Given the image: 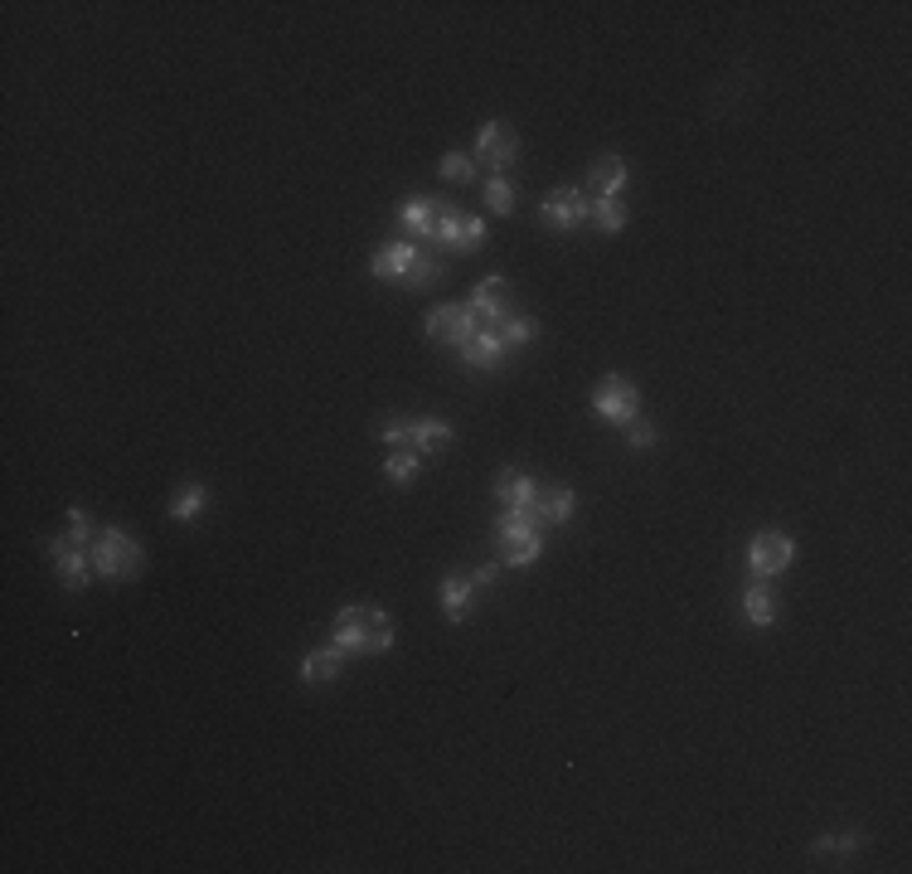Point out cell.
I'll list each match as a JSON object with an SVG mask.
<instances>
[{
    "instance_id": "1",
    "label": "cell",
    "mask_w": 912,
    "mask_h": 874,
    "mask_svg": "<svg viewBox=\"0 0 912 874\" xmlns=\"http://www.w3.org/2000/svg\"><path fill=\"white\" fill-rule=\"evenodd\" d=\"M335 646H345L350 656H374V651H388L394 646V618L374 602H355V608H340L335 612Z\"/></svg>"
},
{
    "instance_id": "2",
    "label": "cell",
    "mask_w": 912,
    "mask_h": 874,
    "mask_svg": "<svg viewBox=\"0 0 912 874\" xmlns=\"http://www.w3.org/2000/svg\"><path fill=\"white\" fill-rule=\"evenodd\" d=\"M88 554H93V574H103L107 583H132V578L146 574V549H141L136 539L122 530V525H107V530H97Z\"/></svg>"
},
{
    "instance_id": "3",
    "label": "cell",
    "mask_w": 912,
    "mask_h": 874,
    "mask_svg": "<svg viewBox=\"0 0 912 874\" xmlns=\"http://www.w3.org/2000/svg\"><path fill=\"white\" fill-rule=\"evenodd\" d=\"M495 544H501L505 568H529L544 554V525L535 520V511H501L495 520Z\"/></svg>"
},
{
    "instance_id": "4",
    "label": "cell",
    "mask_w": 912,
    "mask_h": 874,
    "mask_svg": "<svg viewBox=\"0 0 912 874\" xmlns=\"http://www.w3.org/2000/svg\"><path fill=\"white\" fill-rule=\"evenodd\" d=\"M592 414L607 418V423L626 428L640 418V388L626 380V374H607V380H597L592 388Z\"/></svg>"
},
{
    "instance_id": "5",
    "label": "cell",
    "mask_w": 912,
    "mask_h": 874,
    "mask_svg": "<svg viewBox=\"0 0 912 874\" xmlns=\"http://www.w3.org/2000/svg\"><path fill=\"white\" fill-rule=\"evenodd\" d=\"M791 554H796L791 535H781V530L753 535V544H747V578H767V583H772L777 574H787V568H791Z\"/></svg>"
},
{
    "instance_id": "6",
    "label": "cell",
    "mask_w": 912,
    "mask_h": 874,
    "mask_svg": "<svg viewBox=\"0 0 912 874\" xmlns=\"http://www.w3.org/2000/svg\"><path fill=\"white\" fill-rule=\"evenodd\" d=\"M539 214H544V224H549L553 234H573V229H583V224H588L592 200H588V194H583L578 185H559V190L544 194Z\"/></svg>"
},
{
    "instance_id": "7",
    "label": "cell",
    "mask_w": 912,
    "mask_h": 874,
    "mask_svg": "<svg viewBox=\"0 0 912 874\" xmlns=\"http://www.w3.org/2000/svg\"><path fill=\"white\" fill-rule=\"evenodd\" d=\"M422 331H428L432 345H452V350H456L466 336H476V331H481V321H476V311L466 307V301H461V307H456V301H447V307H432L428 311V326H422Z\"/></svg>"
},
{
    "instance_id": "8",
    "label": "cell",
    "mask_w": 912,
    "mask_h": 874,
    "mask_svg": "<svg viewBox=\"0 0 912 874\" xmlns=\"http://www.w3.org/2000/svg\"><path fill=\"white\" fill-rule=\"evenodd\" d=\"M476 166H495V176H501L505 166H515V156H519V136H515V127L509 122H485L481 132H476Z\"/></svg>"
},
{
    "instance_id": "9",
    "label": "cell",
    "mask_w": 912,
    "mask_h": 874,
    "mask_svg": "<svg viewBox=\"0 0 912 874\" xmlns=\"http://www.w3.org/2000/svg\"><path fill=\"white\" fill-rule=\"evenodd\" d=\"M49 559H53V574H59V583L69 592L88 588V578H93V554H88V549H79L69 535H53L49 539Z\"/></svg>"
},
{
    "instance_id": "10",
    "label": "cell",
    "mask_w": 912,
    "mask_h": 874,
    "mask_svg": "<svg viewBox=\"0 0 912 874\" xmlns=\"http://www.w3.org/2000/svg\"><path fill=\"white\" fill-rule=\"evenodd\" d=\"M466 307L476 311V321H491V326H501L509 311H515V297H509V283H505V277L491 273V277H481V283L471 287Z\"/></svg>"
},
{
    "instance_id": "11",
    "label": "cell",
    "mask_w": 912,
    "mask_h": 874,
    "mask_svg": "<svg viewBox=\"0 0 912 874\" xmlns=\"http://www.w3.org/2000/svg\"><path fill=\"white\" fill-rule=\"evenodd\" d=\"M505 345L501 336H495L491 326H481L476 336H466L461 345H456V360H461V370H471V374H491V370H501L505 364Z\"/></svg>"
},
{
    "instance_id": "12",
    "label": "cell",
    "mask_w": 912,
    "mask_h": 874,
    "mask_svg": "<svg viewBox=\"0 0 912 874\" xmlns=\"http://www.w3.org/2000/svg\"><path fill=\"white\" fill-rule=\"evenodd\" d=\"M418 253H422V243H412V239H404V234H398V239H388L374 258H369V273H374L379 283H404L408 267L418 263Z\"/></svg>"
},
{
    "instance_id": "13",
    "label": "cell",
    "mask_w": 912,
    "mask_h": 874,
    "mask_svg": "<svg viewBox=\"0 0 912 874\" xmlns=\"http://www.w3.org/2000/svg\"><path fill=\"white\" fill-rule=\"evenodd\" d=\"M622 190H626V160L616 156V151H602V156H592L583 194H588V200H622Z\"/></svg>"
},
{
    "instance_id": "14",
    "label": "cell",
    "mask_w": 912,
    "mask_h": 874,
    "mask_svg": "<svg viewBox=\"0 0 912 874\" xmlns=\"http://www.w3.org/2000/svg\"><path fill=\"white\" fill-rule=\"evenodd\" d=\"M437 204H442V194H408V200L398 204V229H404V239H412V243H432Z\"/></svg>"
},
{
    "instance_id": "15",
    "label": "cell",
    "mask_w": 912,
    "mask_h": 874,
    "mask_svg": "<svg viewBox=\"0 0 912 874\" xmlns=\"http://www.w3.org/2000/svg\"><path fill=\"white\" fill-rule=\"evenodd\" d=\"M535 495H539V481L529 477V471H519V467L495 471V501H501L505 511H535Z\"/></svg>"
},
{
    "instance_id": "16",
    "label": "cell",
    "mask_w": 912,
    "mask_h": 874,
    "mask_svg": "<svg viewBox=\"0 0 912 874\" xmlns=\"http://www.w3.org/2000/svg\"><path fill=\"white\" fill-rule=\"evenodd\" d=\"M345 661H350V651L345 646H316V651L301 656V685H325V680H340L345 675Z\"/></svg>"
},
{
    "instance_id": "17",
    "label": "cell",
    "mask_w": 912,
    "mask_h": 874,
    "mask_svg": "<svg viewBox=\"0 0 912 874\" xmlns=\"http://www.w3.org/2000/svg\"><path fill=\"white\" fill-rule=\"evenodd\" d=\"M573 511H578V491H568V486H539L535 495V520L553 530V525H568Z\"/></svg>"
},
{
    "instance_id": "18",
    "label": "cell",
    "mask_w": 912,
    "mask_h": 874,
    "mask_svg": "<svg viewBox=\"0 0 912 874\" xmlns=\"http://www.w3.org/2000/svg\"><path fill=\"white\" fill-rule=\"evenodd\" d=\"M437 283H447V258H442V248L422 243L418 263L408 267V277L398 287H404V291H428V287H437Z\"/></svg>"
},
{
    "instance_id": "19",
    "label": "cell",
    "mask_w": 912,
    "mask_h": 874,
    "mask_svg": "<svg viewBox=\"0 0 912 874\" xmlns=\"http://www.w3.org/2000/svg\"><path fill=\"white\" fill-rule=\"evenodd\" d=\"M743 618L753 622V627H772V622H777V592H772V583H767V578H747Z\"/></svg>"
},
{
    "instance_id": "20",
    "label": "cell",
    "mask_w": 912,
    "mask_h": 874,
    "mask_svg": "<svg viewBox=\"0 0 912 874\" xmlns=\"http://www.w3.org/2000/svg\"><path fill=\"white\" fill-rule=\"evenodd\" d=\"M452 423H442V418H412V452H422V457H437V452L452 447Z\"/></svg>"
},
{
    "instance_id": "21",
    "label": "cell",
    "mask_w": 912,
    "mask_h": 874,
    "mask_svg": "<svg viewBox=\"0 0 912 874\" xmlns=\"http://www.w3.org/2000/svg\"><path fill=\"white\" fill-rule=\"evenodd\" d=\"M437 592H442V612H447L452 622H466V612H471V598H476L471 574H447Z\"/></svg>"
},
{
    "instance_id": "22",
    "label": "cell",
    "mask_w": 912,
    "mask_h": 874,
    "mask_svg": "<svg viewBox=\"0 0 912 874\" xmlns=\"http://www.w3.org/2000/svg\"><path fill=\"white\" fill-rule=\"evenodd\" d=\"M495 336H501L505 350H519V345H529L539 336V321L535 316H525V311H509V316L501 321V326H491Z\"/></svg>"
},
{
    "instance_id": "23",
    "label": "cell",
    "mask_w": 912,
    "mask_h": 874,
    "mask_svg": "<svg viewBox=\"0 0 912 874\" xmlns=\"http://www.w3.org/2000/svg\"><path fill=\"white\" fill-rule=\"evenodd\" d=\"M204 501H209V491H204L200 481H184L180 491H176V501H170V520H180V525H190V520H200V511H204Z\"/></svg>"
},
{
    "instance_id": "24",
    "label": "cell",
    "mask_w": 912,
    "mask_h": 874,
    "mask_svg": "<svg viewBox=\"0 0 912 874\" xmlns=\"http://www.w3.org/2000/svg\"><path fill=\"white\" fill-rule=\"evenodd\" d=\"M461 219L466 214L456 209L452 200L437 204V224H432V248H456V234H461Z\"/></svg>"
},
{
    "instance_id": "25",
    "label": "cell",
    "mask_w": 912,
    "mask_h": 874,
    "mask_svg": "<svg viewBox=\"0 0 912 874\" xmlns=\"http://www.w3.org/2000/svg\"><path fill=\"white\" fill-rule=\"evenodd\" d=\"M418 471H422V452H412V447L394 452V457L384 462V477H388V486H412V481H418Z\"/></svg>"
},
{
    "instance_id": "26",
    "label": "cell",
    "mask_w": 912,
    "mask_h": 874,
    "mask_svg": "<svg viewBox=\"0 0 912 874\" xmlns=\"http://www.w3.org/2000/svg\"><path fill=\"white\" fill-rule=\"evenodd\" d=\"M588 224H592L597 234H622L626 229V204L622 200H592Z\"/></svg>"
},
{
    "instance_id": "27",
    "label": "cell",
    "mask_w": 912,
    "mask_h": 874,
    "mask_svg": "<svg viewBox=\"0 0 912 874\" xmlns=\"http://www.w3.org/2000/svg\"><path fill=\"white\" fill-rule=\"evenodd\" d=\"M437 176L447 180V185H471L476 180V156H466V151H447L437 166Z\"/></svg>"
},
{
    "instance_id": "28",
    "label": "cell",
    "mask_w": 912,
    "mask_h": 874,
    "mask_svg": "<svg viewBox=\"0 0 912 874\" xmlns=\"http://www.w3.org/2000/svg\"><path fill=\"white\" fill-rule=\"evenodd\" d=\"M485 209L501 214V219H509V214H515V185H509L505 176H491V180H485Z\"/></svg>"
},
{
    "instance_id": "29",
    "label": "cell",
    "mask_w": 912,
    "mask_h": 874,
    "mask_svg": "<svg viewBox=\"0 0 912 874\" xmlns=\"http://www.w3.org/2000/svg\"><path fill=\"white\" fill-rule=\"evenodd\" d=\"M864 846V836L860 830H844V836H820V840H811V855H854V850Z\"/></svg>"
},
{
    "instance_id": "30",
    "label": "cell",
    "mask_w": 912,
    "mask_h": 874,
    "mask_svg": "<svg viewBox=\"0 0 912 874\" xmlns=\"http://www.w3.org/2000/svg\"><path fill=\"white\" fill-rule=\"evenodd\" d=\"M481 243H485V219L466 214V219H461V234H456V253H476Z\"/></svg>"
},
{
    "instance_id": "31",
    "label": "cell",
    "mask_w": 912,
    "mask_h": 874,
    "mask_svg": "<svg viewBox=\"0 0 912 874\" xmlns=\"http://www.w3.org/2000/svg\"><path fill=\"white\" fill-rule=\"evenodd\" d=\"M69 539H73L79 549H93V539H97L88 511H79V505H69Z\"/></svg>"
},
{
    "instance_id": "32",
    "label": "cell",
    "mask_w": 912,
    "mask_h": 874,
    "mask_svg": "<svg viewBox=\"0 0 912 874\" xmlns=\"http://www.w3.org/2000/svg\"><path fill=\"white\" fill-rule=\"evenodd\" d=\"M379 442H384V447H412V418H388V423L379 428Z\"/></svg>"
},
{
    "instance_id": "33",
    "label": "cell",
    "mask_w": 912,
    "mask_h": 874,
    "mask_svg": "<svg viewBox=\"0 0 912 874\" xmlns=\"http://www.w3.org/2000/svg\"><path fill=\"white\" fill-rule=\"evenodd\" d=\"M660 442V433H656V423H646V418H636V423H626V447L632 452H650Z\"/></svg>"
},
{
    "instance_id": "34",
    "label": "cell",
    "mask_w": 912,
    "mask_h": 874,
    "mask_svg": "<svg viewBox=\"0 0 912 874\" xmlns=\"http://www.w3.org/2000/svg\"><path fill=\"white\" fill-rule=\"evenodd\" d=\"M501 568H505V564H481V568H471L476 592H481V588H491V583H501Z\"/></svg>"
}]
</instances>
